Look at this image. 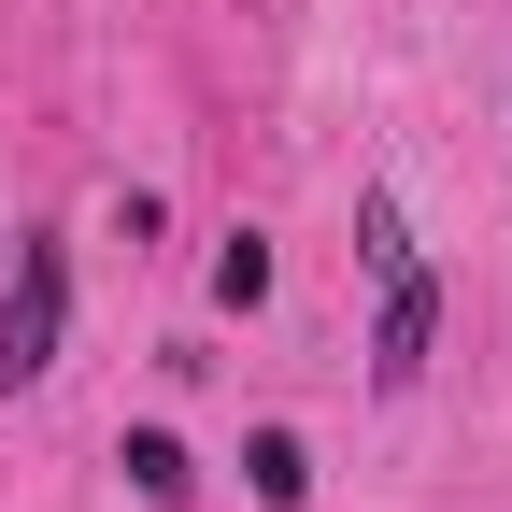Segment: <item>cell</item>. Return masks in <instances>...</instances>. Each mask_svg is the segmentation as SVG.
<instances>
[{
	"label": "cell",
	"mask_w": 512,
	"mask_h": 512,
	"mask_svg": "<svg viewBox=\"0 0 512 512\" xmlns=\"http://www.w3.org/2000/svg\"><path fill=\"white\" fill-rule=\"evenodd\" d=\"M114 470H128V498H157V512L200 498V470H185V441H171V427H128V441H114Z\"/></svg>",
	"instance_id": "3"
},
{
	"label": "cell",
	"mask_w": 512,
	"mask_h": 512,
	"mask_svg": "<svg viewBox=\"0 0 512 512\" xmlns=\"http://www.w3.org/2000/svg\"><path fill=\"white\" fill-rule=\"evenodd\" d=\"M427 342H441V285H427V271H384V328H370V370H384V384H413V370H427Z\"/></svg>",
	"instance_id": "2"
},
{
	"label": "cell",
	"mask_w": 512,
	"mask_h": 512,
	"mask_svg": "<svg viewBox=\"0 0 512 512\" xmlns=\"http://www.w3.org/2000/svg\"><path fill=\"white\" fill-rule=\"evenodd\" d=\"M57 328H72V256L15 242V285H0V384H43L57 370Z\"/></svg>",
	"instance_id": "1"
},
{
	"label": "cell",
	"mask_w": 512,
	"mask_h": 512,
	"mask_svg": "<svg viewBox=\"0 0 512 512\" xmlns=\"http://www.w3.org/2000/svg\"><path fill=\"white\" fill-rule=\"evenodd\" d=\"M214 299H228V313L271 299V242H256V228H228V242H214Z\"/></svg>",
	"instance_id": "5"
},
{
	"label": "cell",
	"mask_w": 512,
	"mask_h": 512,
	"mask_svg": "<svg viewBox=\"0 0 512 512\" xmlns=\"http://www.w3.org/2000/svg\"><path fill=\"white\" fill-rule=\"evenodd\" d=\"M242 484L271 498V512H299V498H313V456H299V427H256V441H242Z\"/></svg>",
	"instance_id": "4"
},
{
	"label": "cell",
	"mask_w": 512,
	"mask_h": 512,
	"mask_svg": "<svg viewBox=\"0 0 512 512\" xmlns=\"http://www.w3.org/2000/svg\"><path fill=\"white\" fill-rule=\"evenodd\" d=\"M356 256H370V271H413V214H399V200H384V185H370V200H356Z\"/></svg>",
	"instance_id": "6"
}]
</instances>
